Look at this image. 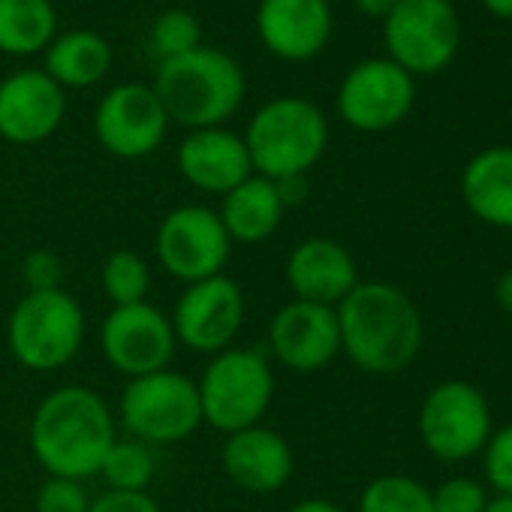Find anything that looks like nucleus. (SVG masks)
I'll use <instances>...</instances> for the list:
<instances>
[{
    "instance_id": "nucleus-1",
    "label": "nucleus",
    "mask_w": 512,
    "mask_h": 512,
    "mask_svg": "<svg viewBox=\"0 0 512 512\" xmlns=\"http://www.w3.org/2000/svg\"><path fill=\"white\" fill-rule=\"evenodd\" d=\"M341 329V353L377 377L398 374L413 365L425 341V320L416 302L389 281H359L335 308Z\"/></svg>"
},
{
    "instance_id": "nucleus-2",
    "label": "nucleus",
    "mask_w": 512,
    "mask_h": 512,
    "mask_svg": "<svg viewBox=\"0 0 512 512\" xmlns=\"http://www.w3.org/2000/svg\"><path fill=\"white\" fill-rule=\"evenodd\" d=\"M115 419L109 404L88 386H61L49 392L28 428V443L46 476L85 482L100 473L115 443Z\"/></svg>"
},
{
    "instance_id": "nucleus-3",
    "label": "nucleus",
    "mask_w": 512,
    "mask_h": 512,
    "mask_svg": "<svg viewBox=\"0 0 512 512\" xmlns=\"http://www.w3.org/2000/svg\"><path fill=\"white\" fill-rule=\"evenodd\" d=\"M169 121L187 130L220 127L244 103V70L220 49L199 46L181 58L160 61L151 85Z\"/></svg>"
},
{
    "instance_id": "nucleus-4",
    "label": "nucleus",
    "mask_w": 512,
    "mask_h": 512,
    "mask_svg": "<svg viewBox=\"0 0 512 512\" xmlns=\"http://www.w3.org/2000/svg\"><path fill=\"white\" fill-rule=\"evenodd\" d=\"M253 175L272 181L308 175L329 145V121L323 109L305 97H275L256 109L241 136Z\"/></svg>"
},
{
    "instance_id": "nucleus-5",
    "label": "nucleus",
    "mask_w": 512,
    "mask_h": 512,
    "mask_svg": "<svg viewBox=\"0 0 512 512\" xmlns=\"http://www.w3.org/2000/svg\"><path fill=\"white\" fill-rule=\"evenodd\" d=\"M202 422L214 431L235 434L260 425L275 398V371L260 350L229 347L214 353L199 383Z\"/></svg>"
},
{
    "instance_id": "nucleus-6",
    "label": "nucleus",
    "mask_w": 512,
    "mask_h": 512,
    "mask_svg": "<svg viewBox=\"0 0 512 512\" xmlns=\"http://www.w3.org/2000/svg\"><path fill=\"white\" fill-rule=\"evenodd\" d=\"M85 332V311L67 290L25 293L7 320L13 359L37 374L70 365L85 344Z\"/></svg>"
},
{
    "instance_id": "nucleus-7",
    "label": "nucleus",
    "mask_w": 512,
    "mask_h": 512,
    "mask_svg": "<svg viewBox=\"0 0 512 512\" xmlns=\"http://www.w3.org/2000/svg\"><path fill=\"white\" fill-rule=\"evenodd\" d=\"M118 413L127 434L148 446L181 443L202 425L196 380L172 368L133 377L121 395Z\"/></svg>"
},
{
    "instance_id": "nucleus-8",
    "label": "nucleus",
    "mask_w": 512,
    "mask_h": 512,
    "mask_svg": "<svg viewBox=\"0 0 512 512\" xmlns=\"http://www.w3.org/2000/svg\"><path fill=\"white\" fill-rule=\"evenodd\" d=\"M416 425L422 446L443 464L479 455L494 431L488 398L467 380L437 383L425 395Z\"/></svg>"
},
{
    "instance_id": "nucleus-9",
    "label": "nucleus",
    "mask_w": 512,
    "mask_h": 512,
    "mask_svg": "<svg viewBox=\"0 0 512 512\" xmlns=\"http://www.w3.org/2000/svg\"><path fill=\"white\" fill-rule=\"evenodd\" d=\"M389 61L410 76L446 70L461 46V22L449 0H398L383 19Z\"/></svg>"
},
{
    "instance_id": "nucleus-10",
    "label": "nucleus",
    "mask_w": 512,
    "mask_h": 512,
    "mask_svg": "<svg viewBox=\"0 0 512 512\" xmlns=\"http://www.w3.org/2000/svg\"><path fill=\"white\" fill-rule=\"evenodd\" d=\"M157 263L178 281L196 284L214 275H223L232 241L214 208L205 205H178L172 208L154 235Z\"/></svg>"
},
{
    "instance_id": "nucleus-11",
    "label": "nucleus",
    "mask_w": 512,
    "mask_h": 512,
    "mask_svg": "<svg viewBox=\"0 0 512 512\" xmlns=\"http://www.w3.org/2000/svg\"><path fill=\"white\" fill-rule=\"evenodd\" d=\"M413 103V76L389 58L359 61L338 88V112L344 124L359 133H386L398 127Z\"/></svg>"
},
{
    "instance_id": "nucleus-12",
    "label": "nucleus",
    "mask_w": 512,
    "mask_h": 512,
    "mask_svg": "<svg viewBox=\"0 0 512 512\" xmlns=\"http://www.w3.org/2000/svg\"><path fill=\"white\" fill-rule=\"evenodd\" d=\"M175 341L193 353H223L244 326V293L229 275L187 284L172 308Z\"/></svg>"
},
{
    "instance_id": "nucleus-13",
    "label": "nucleus",
    "mask_w": 512,
    "mask_h": 512,
    "mask_svg": "<svg viewBox=\"0 0 512 512\" xmlns=\"http://www.w3.org/2000/svg\"><path fill=\"white\" fill-rule=\"evenodd\" d=\"M169 115L157 91L145 82L112 88L94 112V133L100 145L121 160H142L154 154L169 130Z\"/></svg>"
},
{
    "instance_id": "nucleus-14",
    "label": "nucleus",
    "mask_w": 512,
    "mask_h": 512,
    "mask_svg": "<svg viewBox=\"0 0 512 512\" xmlns=\"http://www.w3.org/2000/svg\"><path fill=\"white\" fill-rule=\"evenodd\" d=\"M175 344L178 341L169 314H163L151 302L112 308L100 329L106 362L130 380L169 368Z\"/></svg>"
},
{
    "instance_id": "nucleus-15",
    "label": "nucleus",
    "mask_w": 512,
    "mask_h": 512,
    "mask_svg": "<svg viewBox=\"0 0 512 512\" xmlns=\"http://www.w3.org/2000/svg\"><path fill=\"white\" fill-rule=\"evenodd\" d=\"M269 350L278 365L296 374H314L341 353V329L335 308L293 299L275 311L269 323Z\"/></svg>"
},
{
    "instance_id": "nucleus-16",
    "label": "nucleus",
    "mask_w": 512,
    "mask_h": 512,
    "mask_svg": "<svg viewBox=\"0 0 512 512\" xmlns=\"http://www.w3.org/2000/svg\"><path fill=\"white\" fill-rule=\"evenodd\" d=\"M64 88L46 70H19L0 82V139L13 145L46 142L64 121Z\"/></svg>"
},
{
    "instance_id": "nucleus-17",
    "label": "nucleus",
    "mask_w": 512,
    "mask_h": 512,
    "mask_svg": "<svg viewBox=\"0 0 512 512\" xmlns=\"http://www.w3.org/2000/svg\"><path fill=\"white\" fill-rule=\"evenodd\" d=\"M256 34L281 61H311L332 37V7L329 0H260Z\"/></svg>"
},
{
    "instance_id": "nucleus-18",
    "label": "nucleus",
    "mask_w": 512,
    "mask_h": 512,
    "mask_svg": "<svg viewBox=\"0 0 512 512\" xmlns=\"http://www.w3.org/2000/svg\"><path fill=\"white\" fill-rule=\"evenodd\" d=\"M287 284L302 302L338 308L359 284V269L341 241L314 235L293 247L287 260Z\"/></svg>"
},
{
    "instance_id": "nucleus-19",
    "label": "nucleus",
    "mask_w": 512,
    "mask_h": 512,
    "mask_svg": "<svg viewBox=\"0 0 512 512\" xmlns=\"http://www.w3.org/2000/svg\"><path fill=\"white\" fill-rule=\"evenodd\" d=\"M220 464L226 476L250 494H275L281 491L293 470L296 458L290 443L266 425H250L244 431L226 434L220 449Z\"/></svg>"
},
{
    "instance_id": "nucleus-20",
    "label": "nucleus",
    "mask_w": 512,
    "mask_h": 512,
    "mask_svg": "<svg viewBox=\"0 0 512 512\" xmlns=\"http://www.w3.org/2000/svg\"><path fill=\"white\" fill-rule=\"evenodd\" d=\"M178 169L190 187L217 196L253 175L244 139L226 127L190 130L178 145Z\"/></svg>"
},
{
    "instance_id": "nucleus-21",
    "label": "nucleus",
    "mask_w": 512,
    "mask_h": 512,
    "mask_svg": "<svg viewBox=\"0 0 512 512\" xmlns=\"http://www.w3.org/2000/svg\"><path fill=\"white\" fill-rule=\"evenodd\" d=\"M461 199L485 226L512 229V145H494L467 160Z\"/></svg>"
},
{
    "instance_id": "nucleus-22",
    "label": "nucleus",
    "mask_w": 512,
    "mask_h": 512,
    "mask_svg": "<svg viewBox=\"0 0 512 512\" xmlns=\"http://www.w3.org/2000/svg\"><path fill=\"white\" fill-rule=\"evenodd\" d=\"M284 199L278 184L263 175H250L238 187L220 196V223L232 244H263L284 220Z\"/></svg>"
},
{
    "instance_id": "nucleus-23",
    "label": "nucleus",
    "mask_w": 512,
    "mask_h": 512,
    "mask_svg": "<svg viewBox=\"0 0 512 512\" xmlns=\"http://www.w3.org/2000/svg\"><path fill=\"white\" fill-rule=\"evenodd\" d=\"M43 70L61 88H91L112 70V46L97 31H67L49 43Z\"/></svg>"
},
{
    "instance_id": "nucleus-24",
    "label": "nucleus",
    "mask_w": 512,
    "mask_h": 512,
    "mask_svg": "<svg viewBox=\"0 0 512 512\" xmlns=\"http://www.w3.org/2000/svg\"><path fill=\"white\" fill-rule=\"evenodd\" d=\"M58 37L52 0H0V52L25 58L46 52Z\"/></svg>"
},
{
    "instance_id": "nucleus-25",
    "label": "nucleus",
    "mask_w": 512,
    "mask_h": 512,
    "mask_svg": "<svg viewBox=\"0 0 512 512\" xmlns=\"http://www.w3.org/2000/svg\"><path fill=\"white\" fill-rule=\"evenodd\" d=\"M154 473H157V461L148 443L136 437L127 440L115 437L97 476H103L112 491H148Z\"/></svg>"
},
{
    "instance_id": "nucleus-26",
    "label": "nucleus",
    "mask_w": 512,
    "mask_h": 512,
    "mask_svg": "<svg viewBox=\"0 0 512 512\" xmlns=\"http://www.w3.org/2000/svg\"><path fill=\"white\" fill-rule=\"evenodd\" d=\"M359 512H434L431 488L404 473L371 479L359 497Z\"/></svg>"
},
{
    "instance_id": "nucleus-27",
    "label": "nucleus",
    "mask_w": 512,
    "mask_h": 512,
    "mask_svg": "<svg viewBox=\"0 0 512 512\" xmlns=\"http://www.w3.org/2000/svg\"><path fill=\"white\" fill-rule=\"evenodd\" d=\"M100 284H103V293L109 296L112 308L139 305V302H148L151 269L145 263V256L136 250H127V247L112 250L100 269Z\"/></svg>"
},
{
    "instance_id": "nucleus-28",
    "label": "nucleus",
    "mask_w": 512,
    "mask_h": 512,
    "mask_svg": "<svg viewBox=\"0 0 512 512\" xmlns=\"http://www.w3.org/2000/svg\"><path fill=\"white\" fill-rule=\"evenodd\" d=\"M199 46H202V28L187 10H169L151 28V49L160 61L181 58Z\"/></svg>"
},
{
    "instance_id": "nucleus-29",
    "label": "nucleus",
    "mask_w": 512,
    "mask_h": 512,
    "mask_svg": "<svg viewBox=\"0 0 512 512\" xmlns=\"http://www.w3.org/2000/svg\"><path fill=\"white\" fill-rule=\"evenodd\" d=\"M434 512H485L488 491L473 476H449L434 491Z\"/></svg>"
},
{
    "instance_id": "nucleus-30",
    "label": "nucleus",
    "mask_w": 512,
    "mask_h": 512,
    "mask_svg": "<svg viewBox=\"0 0 512 512\" xmlns=\"http://www.w3.org/2000/svg\"><path fill=\"white\" fill-rule=\"evenodd\" d=\"M482 455H485V461H482L485 479L494 488V494H509L512 497V422L491 431Z\"/></svg>"
},
{
    "instance_id": "nucleus-31",
    "label": "nucleus",
    "mask_w": 512,
    "mask_h": 512,
    "mask_svg": "<svg viewBox=\"0 0 512 512\" xmlns=\"http://www.w3.org/2000/svg\"><path fill=\"white\" fill-rule=\"evenodd\" d=\"M91 497L82 482L76 479H61V476H46L34 497V512H88Z\"/></svg>"
},
{
    "instance_id": "nucleus-32",
    "label": "nucleus",
    "mask_w": 512,
    "mask_h": 512,
    "mask_svg": "<svg viewBox=\"0 0 512 512\" xmlns=\"http://www.w3.org/2000/svg\"><path fill=\"white\" fill-rule=\"evenodd\" d=\"M22 281L28 293H52L64 290V263L49 247H34L22 263Z\"/></svg>"
},
{
    "instance_id": "nucleus-33",
    "label": "nucleus",
    "mask_w": 512,
    "mask_h": 512,
    "mask_svg": "<svg viewBox=\"0 0 512 512\" xmlns=\"http://www.w3.org/2000/svg\"><path fill=\"white\" fill-rule=\"evenodd\" d=\"M88 512H163V509L148 491H112V488H106L100 497H91Z\"/></svg>"
},
{
    "instance_id": "nucleus-34",
    "label": "nucleus",
    "mask_w": 512,
    "mask_h": 512,
    "mask_svg": "<svg viewBox=\"0 0 512 512\" xmlns=\"http://www.w3.org/2000/svg\"><path fill=\"white\" fill-rule=\"evenodd\" d=\"M491 293H494V305H497L503 314L512 317V269H506L503 275H497Z\"/></svg>"
},
{
    "instance_id": "nucleus-35",
    "label": "nucleus",
    "mask_w": 512,
    "mask_h": 512,
    "mask_svg": "<svg viewBox=\"0 0 512 512\" xmlns=\"http://www.w3.org/2000/svg\"><path fill=\"white\" fill-rule=\"evenodd\" d=\"M353 4H356V10H359L362 16H368V19H386V16L395 10L398 0H353Z\"/></svg>"
},
{
    "instance_id": "nucleus-36",
    "label": "nucleus",
    "mask_w": 512,
    "mask_h": 512,
    "mask_svg": "<svg viewBox=\"0 0 512 512\" xmlns=\"http://www.w3.org/2000/svg\"><path fill=\"white\" fill-rule=\"evenodd\" d=\"M290 512H344L338 503H332V500H326V497H305V500H299Z\"/></svg>"
},
{
    "instance_id": "nucleus-37",
    "label": "nucleus",
    "mask_w": 512,
    "mask_h": 512,
    "mask_svg": "<svg viewBox=\"0 0 512 512\" xmlns=\"http://www.w3.org/2000/svg\"><path fill=\"white\" fill-rule=\"evenodd\" d=\"M482 7H485L491 16L512 22V0H482Z\"/></svg>"
},
{
    "instance_id": "nucleus-38",
    "label": "nucleus",
    "mask_w": 512,
    "mask_h": 512,
    "mask_svg": "<svg viewBox=\"0 0 512 512\" xmlns=\"http://www.w3.org/2000/svg\"><path fill=\"white\" fill-rule=\"evenodd\" d=\"M485 512H512V497H509V494H494V497H488Z\"/></svg>"
}]
</instances>
